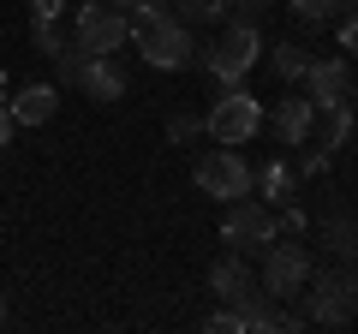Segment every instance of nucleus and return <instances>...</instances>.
I'll return each instance as SVG.
<instances>
[{"label":"nucleus","mask_w":358,"mask_h":334,"mask_svg":"<svg viewBox=\"0 0 358 334\" xmlns=\"http://www.w3.org/2000/svg\"><path fill=\"white\" fill-rule=\"evenodd\" d=\"M352 310H358V269H352V263L310 269V281H305V310H299V317H305V322H322V328H341V322H352Z\"/></svg>","instance_id":"1"},{"label":"nucleus","mask_w":358,"mask_h":334,"mask_svg":"<svg viewBox=\"0 0 358 334\" xmlns=\"http://www.w3.org/2000/svg\"><path fill=\"white\" fill-rule=\"evenodd\" d=\"M131 42L138 54L155 66V72H179V66H192V24H179L173 13H138L131 18Z\"/></svg>","instance_id":"2"},{"label":"nucleus","mask_w":358,"mask_h":334,"mask_svg":"<svg viewBox=\"0 0 358 334\" xmlns=\"http://www.w3.org/2000/svg\"><path fill=\"white\" fill-rule=\"evenodd\" d=\"M203 131L215 143H233V150H239V143H251L257 131H263V102H257L245 84H221L215 108L203 114Z\"/></svg>","instance_id":"3"},{"label":"nucleus","mask_w":358,"mask_h":334,"mask_svg":"<svg viewBox=\"0 0 358 334\" xmlns=\"http://www.w3.org/2000/svg\"><path fill=\"white\" fill-rule=\"evenodd\" d=\"M310 269H317V263H310V251L299 245V233H293V239H281V233H275V239L263 245L257 286H263L268 298H299V293H305V281H310Z\"/></svg>","instance_id":"4"},{"label":"nucleus","mask_w":358,"mask_h":334,"mask_svg":"<svg viewBox=\"0 0 358 334\" xmlns=\"http://www.w3.org/2000/svg\"><path fill=\"white\" fill-rule=\"evenodd\" d=\"M257 60H263V36H257V24H227V36L203 54V66H209L215 84H245Z\"/></svg>","instance_id":"5"},{"label":"nucleus","mask_w":358,"mask_h":334,"mask_svg":"<svg viewBox=\"0 0 358 334\" xmlns=\"http://www.w3.org/2000/svg\"><path fill=\"white\" fill-rule=\"evenodd\" d=\"M72 42H78L84 54H120V48L131 42V18L120 13L114 0H96V6H78Z\"/></svg>","instance_id":"6"},{"label":"nucleus","mask_w":358,"mask_h":334,"mask_svg":"<svg viewBox=\"0 0 358 334\" xmlns=\"http://www.w3.org/2000/svg\"><path fill=\"white\" fill-rule=\"evenodd\" d=\"M281 233V221H275V209L263 203V197H233L227 203V221H221V239L233 245V251H263L268 239Z\"/></svg>","instance_id":"7"},{"label":"nucleus","mask_w":358,"mask_h":334,"mask_svg":"<svg viewBox=\"0 0 358 334\" xmlns=\"http://www.w3.org/2000/svg\"><path fill=\"white\" fill-rule=\"evenodd\" d=\"M197 191H203V197H221V203L245 197V191H251V161H245L233 143L209 150L203 161H197Z\"/></svg>","instance_id":"8"},{"label":"nucleus","mask_w":358,"mask_h":334,"mask_svg":"<svg viewBox=\"0 0 358 334\" xmlns=\"http://www.w3.org/2000/svg\"><path fill=\"white\" fill-rule=\"evenodd\" d=\"M268 131H275L281 150H305L310 131H317V102H310V96H281L275 114H268Z\"/></svg>","instance_id":"9"},{"label":"nucleus","mask_w":358,"mask_h":334,"mask_svg":"<svg viewBox=\"0 0 358 334\" xmlns=\"http://www.w3.org/2000/svg\"><path fill=\"white\" fill-rule=\"evenodd\" d=\"M209 293H215L227 310H239L245 298L263 293V286H257V275H251V263H245V251H227V257H215V269H209Z\"/></svg>","instance_id":"10"},{"label":"nucleus","mask_w":358,"mask_h":334,"mask_svg":"<svg viewBox=\"0 0 358 334\" xmlns=\"http://www.w3.org/2000/svg\"><path fill=\"white\" fill-rule=\"evenodd\" d=\"M305 96L317 108L352 102V66H346V60H310L305 66Z\"/></svg>","instance_id":"11"},{"label":"nucleus","mask_w":358,"mask_h":334,"mask_svg":"<svg viewBox=\"0 0 358 334\" xmlns=\"http://www.w3.org/2000/svg\"><path fill=\"white\" fill-rule=\"evenodd\" d=\"M6 114H13V126H48L60 114V90L54 84H24V90L6 96Z\"/></svg>","instance_id":"12"},{"label":"nucleus","mask_w":358,"mask_h":334,"mask_svg":"<svg viewBox=\"0 0 358 334\" xmlns=\"http://www.w3.org/2000/svg\"><path fill=\"white\" fill-rule=\"evenodd\" d=\"M78 90H84L90 102H120V96H126V72L114 66V54H90V60H84V78H78Z\"/></svg>","instance_id":"13"},{"label":"nucleus","mask_w":358,"mask_h":334,"mask_svg":"<svg viewBox=\"0 0 358 334\" xmlns=\"http://www.w3.org/2000/svg\"><path fill=\"white\" fill-rule=\"evenodd\" d=\"M322 251L329 263H358V215H322Z\"/></svg>","instance_id":"14"},{"label":"nucleus","mask_w":358,"mask_h":334,"mask_svg":"<svg viewBox=\"0 0 358 334\" xmlns=\"http://www.w3.org/2000/svg\"><path fill=\"white\" fill-rule=\"evenodd\" d=\"M251 197H263L268 209L293 203V167H287V161H268L263 173H251Z\"/></svg>","instance_id":"15"},{"label":"nucleus","mask_w":358,"mask_h":334,"mask_svg":"<svg viewBox=\"0 0 358 334\" xmlns=\"http://www.w3.org/2000/svg\"><path fill=\"white\" fill-rule=\"evenodd\" d=\"M346 138H352V102L317 108V143L322 150H346Z\"/></svg>","instance_id":"16"},{"label":"nucleus","mask_w":358,"mask_h":334,"mask_svg":"<svg viewBox=\"0 0 358 334\" xmlns=\"http://www.w3.org/2000/svg\"><path fill=\"white\" fill-rule=\"evenodd\" d=\"M173 18L179 24H215V18H227V0H173Z\"/></svg>","instance_id":"17"},{"label":"nucleus","mask_w":358,"mask_h":334,"mask_svg":"<svg viewBox=\"0 0 358 334\" xmlns=\"http://www.w3.org/2000/svg\"><path fill=\"white\" fill-rule=\"evenodd\" d=\"M268 66H275V78H281V84H293V78H305V66H310V54L299 48V42H281V48L268 54Z\"/></svg>","instance_id":"18"},{"label":"nucleus","mask_w":358,"mask_h":334,"mask_svg":"<svg viewBox=\"0 0 358 334\" xmlns=\"http://www.w3.org/2000/svg\"><path fill=\"white\" fill-rule=\"evenodd\" d=\"M346 6H352V0H293V13L305 18V24H329V18L346 13Z\"/></svg>","instance_id":"19"},{"label":"nucleus","mask_w":358,"mask_h":334,"mask_svg":"<svg viewBox=\"0 0 358 334\" xmlns=\"http://www.w3.org/2000/svg\"><path fill=\"white\" fill-rule=\"evenodd\" d=\"M66 42H72V36H66V30H60V18H42V13H36V48L48 54V60H54V54L66 48Z\"/></svg>","instance_id":"20"},{"label":"nucleus","mask_w":358,"mask_h":334,"mask_svg":"<svg viewBox=\"0 0 358 334\" xmlns=\"http://www.w3.org/2000/svg\"><path fill=\"white\" fill-rule=\"evenodd\" d=\"M84 60H90V54L78 48V42H66V48L54 54V66H60V84H78V78H84Z\"/></svg>","instance_id":"21"},{"label":"nucleus","mask_w":358,"mask_h":334,"mask_svg":"<svg viewBox=\"0 0 358 334\" xmlns=\"http://www.w3.org/2000/svg\"><path fill=\"white\" fill-rule=\"evenodd\" d=\"M268 6H275V0H227L233 24H263V18H268Z\"/></svg>","instance_id":"22"},{"label":"nucleus","mask_w":358,"mask_h":334,"mask_svg":"<svg viewBox=\"0 0 358 334\" xmlns=\"http://www.w3.org/2000/svg\"><path fill=\"white\" fill-rule=\"evenodd\" d=\"M167 138H173V143L203 138V114H173V119H167Z\"/></svg>","instance_id":"23"},{"label":"nucleus","mask_w":358,"mask_h":334,"mask_svg":"<svg viewBox=\"0 0 358 334\" xmlns=\"http://www.w3.org/2000/svg\"><path fill=\"white\" fill-rule=\"evenodd\" d=\"M329 161H334V150H322V143H317V150L299 155V173H305V180H322V173H329Z\"/></svg>","instance_id":"24"},{"label":"nucleus","mask_w":358,"mask_h":334,"mask_svg":"<svg viewBox=\"0 0 358 334\" xmlns=\"http://www.w3.org/2000/svg\"><path fill=\"white\" fill-rule=\"evenodd\" d=\"M126 18H138V13H173V0H114Z\"/></svg>","instance_id":"25"},{"label":"nucleus","mask_w":358,"mask_h":334,"mask_svg":"<svg viewBox=\"0 0 358 334\" xmlns=\"http://www.w3.org/2000/svg\"><path fill=\"white\" fill-rule=\"evenodd\" d=\"M203 328H209V334H245V328H239V310H215Z\"/></svg>","instance_id":"26"},{"label":"nucleus","mask_w":358,"mask_h":334,"mask_svg":"<svg viewBox=\"0 0 358 334\" xmlns=\"http://www.w3.org/2000/svg\"><path fill=\"white\" fill-rule=\"evenodd\" d=\"M341 48L358 54V6H346V18H341Z\"/></svg>","instance_id":"27"},{"label":"nucleus","mask_w":358,"mask_h":334,"mask_svg":"<svg viewBox=\"0 0 358 334\" xmlns=\"http://www.w3.org/2000/svg\"><path fill=\"white\" fill-rule=\"evenodd\" d=\"M30 6H36L42 18H60V6H66V0H30Z\"/></svg>","instance_id":"28"},{"label":"nucleus","mask_w":358,"mask_h":334,"mask_svg":"<svg viewBox=\"0 0 358 334\" xmlns=\"http://www.w3.org/2000/svg\"><path fill=\"white\" fill-rule=\"evenodd\" d=\"M6 143H13V114L0 108V150H6Z\"/></svg>","instance_id":"29"},{"label":"nucleus","mask_w":358,"mask_h":334,"mask_svg":"<svg viewBox=\"0 0 358 334\" xmlns=\"http://www.w3.org/2000/svg\"><path fill=\"white\" fill-rule=\"evenodd\" d=\"M6 96H13V84H6V72H0V108H6Z\"/></svg>","instance_id":"30"},{"label":"nucleus","mask_w":358,"mask_h":334,"mask_svg":"<svg viewBox=\"0 0 358 334\" xmlns=\"http://www.w3.org/2000/svg\"><path fill=\"white\" fill-rule=\"evenodd\" d=\"M0 322H6V298H0Z\"/></svg>","instance_id":"31"},{"label":"nucleus","mask_w":358,"mask_h":334,"mask_svg":"<svg viewBox=\"0 0 358 334\" xmlns=\"http://www.w3.org/2000/svg\"><path fill=\"white\" fill-rule=\"evenodd\" d=\"M352 269H358V263H352Z\"/></svg>","instance_id":"32"}]
</instances>
